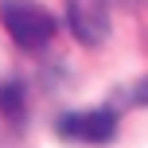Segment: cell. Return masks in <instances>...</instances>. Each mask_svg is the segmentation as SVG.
I'll return each mask as SVG.
<instances>
[{"instance_id": "5", "label": "cell", "mask_w": 148, "mask_h": 148, "mask_svg": "<svg viewBox=\"0 0 148 148\" xmlns=\"http://www.w3.org/2000/svg\"><path fill=\"white\" fill-rule=\"evenodd\" d=\"M109 105H113V109H129V105L144 109V105H148V74H144V78H136L133 86H125V90H121V94L113 97Z\"/></svg>"}, {"instance_id": "2", "label": "cell", "mask_w": 148, "mask_h": 148, "mask_svg": "<svg viewBox=\"0 0 148 148\" xmlns=\"http://www.w3.org/2000/svg\"><path fill=\"white\" fill-rule=\"evenodd\" d=\"M55 133L66 144H86V148L113 144V136H117V109H113V105H97V109L62 113V117L55 121Z\"/></svg>"}, {"instance_id": "4", "label": "cell", "mask_w": 148, "mask_h": 148, "mask_svg": "<svg viewBox=\"0 0 148 148\" xmlns=\"http://www.w3.org/2000/svg\"><path fill=\"white\" fill-rule=\"evenodd\" d=\"M0 117L12 129L27 125V94H23V82H16V78L0 82Z\"/></svg>"}, {"instance_id": "6", "label": "cell", "mask_w": 148, "mask_h": 148, "mask_svg": "<svg viewBox=\"0 0 148 148\" xmlns=\"http://www.w3.org/2000/svg\"><path fill=\"white\" fill-rule=\"evenodd\" d=\"M121 4H144V0H121Z\"/></svg>"}, {"instance_id": "1", "label": "cell", "mask_w": 148, "mask_h": 148, "mask_svg": "<svg viewBox=\"0 0 148 148\" xmlns=\"http://www.w3.org/2000/svg\"><path fill=\"white\" fill-rule=\"evenodd\" d=\"M0 23L20 51H43L59 31L55 16L39 0H0Z\"/></svg>"}, {"instance_id": "3", "label": "cell", "mask_w": 148, "mask_h": 148, "mask_svg": "<svg viewBox=\"0 0 148 148\" xmlns=\"http://www.w3.org/2000/svg\"><path fill=\"white\" fill-rule=\"evenodd\" d=\"M66 23L78 43L101 47L109 39V0H66Z\"/></svg>"}]
</instances>
